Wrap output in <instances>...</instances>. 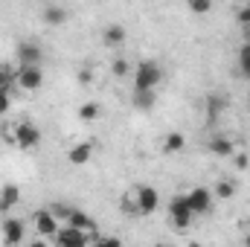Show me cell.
<instances>
[{"label": "cell", "instance_id": "cell-18", "mask_svg": "<svg viewBox=\"0 0 250 247\" xmlns=\"http://www.w3.org/2000/svg\"><path fill=\"white\" fill-rule=\"evenodd\" d=\"M99 114H102L99 102H84V105L79 108V120H82V123H93V120H99Z\"/></svg>", "mask_w": 250, "mask_h": 247}, {"label": "cell", "instance_id": "cell-7", "mask_svg": "<svg viewBox=\"0 0 250 247\" xmlns=\"http://www.w3.org/2000/svg\"><path fill=\"white\" fill-rule=\"evenodd\" d=\"M59 230H62V224L53 218L50 209H38V212H35V233H38L41 239H56Z\"/></svg>", "mask_w": 250, "mask_h": 247}, {"label": "cell", "instance_id": "cell-10", "mask_svg": "<svg viewBox=\"0 0 250 247\" xmlns=\"http://www.w3.org/2000/svg\"><path fill=\"white\" fill-rule=\"evenodd\" d=\"M67 227H73V230H79V233H87V236L96 233V224H93V218H90L84 209H73L70 218H67Z\"/></svg>", "mask_w": 250, "mask_h": 247}, {"label": "cell", "instance_id": "cell-9", "mask_svg": "<svg viewBox=\"0 0 250 247\" xmlns=\"http://www.w3.org/2000/svg\"><path fill=\"white\" fill-rule=\"evenodd\" d=\"M84 245H87V233H79L67 224L56 233V247H84Z\"/></svg>", "mask_w": 250, "mask_h": 247}, {"label": "cell", "instance_id": "cell-22", "mask_svg": "<svg viewBox=\"0 0 250 247\" xmlns=\"http://www.w3.org/2000/svg\"><path fill=\"white\" fill-rule=\"evenodd\" d=\"M111 73H114L117 79H125V76H131V73H134V67L125 62V59H117V62L111 64Z\"/></svg>", "mask_w": 250, "mask_h": 247}, {"label": "cell", "instance_id": "cell-11", "mask_svg": "<svg viewBox=\"0 0 250 247\" xmlns=\"http://www.w3.org/2000/svg\"><path fill=\"white\" fill-rule=\"evenodd\" d=\"M18 64H21V67H41V47H35V44H21V47H18Z\"/></svg>", "mask_w": 250, "mask_h": 247}, {"label": "cell", "instance_id": "cell-2", "mask_svg": "<svg viewBox=\"0 0 250 247\" xmlns=\"http://www.w3.org/2000/svg\"><path fill=\"white\" fill-rule=\"evenodd\" d=\"M169 218H172V224L178 227V230H187L189 224H192V209H189V201L187 195H175L172 201H169Z\"/></svg>", "mask_w": 250, "mask_h": 247}, {"label": "cell", "instance_id": "cell-24", "mask_svg": "<svg viewBox=\"0 0 250 247\" xmlns=\"http://www.w3.org/2000/svg\"><path fill=\"white\" fill-rule=\"evenodd\" d=\"M209 9H212L209 0H192V3H189V12H192V15H207Z\"/></svg>", "mask_w": 250, "mask_h": 247}, {"label": "cell", "instance_id": "cell-14", "mask_svg": "<svg viewBox=\"0 0 250 247\" xmlns=\"http://www.w3.org/2000/svg\"><path fill=\"white\" fill-rule=\"evenodd\" d=\"M102 41H105V47H120V44H125V26L123 23H111L102 32Z\"/></svg>", "mask_w": 250, "mask_h": 247}, {"label": "cell", "instance_id": "cell-25", "mask_svg": "<svg viewBox=\"0 0 250 247\" xmlns=\"http://www.w3.org/2000/svg\"><path fill=\"white\" fill-rule=\"evenodd\" d=\"M15 84V73L9 67H0V90H9Z\"/></svg>", "mask_w": 250, "mask_h": 247}, {"label": "cell", "instance_id": "cell-27", "mask_svg": "<svg viewBox=\"0 0 250 247\" xmlns=\"http://www.w3.org/2000/svg\"><path fill=\"white\" fill-rule=\"evenodd\" d=\"M9 108H12V87L0 90V114H9Z\"/></svg>", "mask_w": 250, "mask_h": 247}, {"label": "cell", "instance_id": "cell-6", "mask_svg": "<svg viewBox=\"0 0 250 247\" xmlns=\"http://www.w3.org/2000/svg\"><path fill=\"white\" fill-rule=\"evenodd\" d=\"M15 82H18V87H23V90H38V87L44 84V70H41V67H21V70L15 73Z\"/></svg>", "mask_w": 250, "mask_h": 247}, {"label": "cell", "instance_id": "cell-33", "mask_svg": "<svg viewBox=\"0 0 250 247\" xmlns=\"http://www.w3.org/2000/svg\"><path fill=\"white\" fill-rule=\"evenodd\" d=\"M245 247H250V236H248V239H245Z\"/></svg>", "mask_w": 250, "mask_h": 247}, {"label": "cell", "instance_id": "cell-30", "mask_svg": "<svg viewBox=\"0 0 250 247\" xmlns=\"http://www.w3.org/2000/svg\"><path fill=\"white\" fill-rule=\"evenodd\" d=\"M236 166H239V169H248L250 157H248V154H236Z\"/></svg>", "mask_w": 250, "mask_h": 247}, {"label": "cell", "instance_id": "cell-20", "mask_svg": "<svg viewBox=\"0 0 250 247\" xmlns=\"http://www.w3.org/2000/svg\"><path fill=\"white\" fill-rule=\"evenodd\" d=\"M233 195H236V184H233V181H218V184H215V198L230 201Z\"/></svg>", "mask_w": 250, "mask_h": 247}, {"label": "cell", "instance_id": "cell-12", "mask_svg": "<svg viewBox=\"0 0 250 247\" xmlns=\"http://www.w3.org/2000/svg\"><path fill=\"white\" fill-rule=\"evenodd\" d=\"M18 201H21V189H18L15 184H6L3 189H0V215H6Z\"/></svg>", "mask_w": 250, "mask_h": 247}, {"label": "cell", "instance_id": "cell-32", "mask_svg": "<svg viewBox=\"0 0 250 247\" xmlns=\"http://www.w3.org/2000/svg\"><path fill=\"white\" fill-rule=\"evenodd\" d=\"M29 247H47V245H44L41 239H35V242H32V245H29Z\"/></svg>", "mask_w": 250, "mask_h": 247}, {"label": "cell", "instance_id": "cell-13", "mask_svg": "<svg viewBox=\"0 0 250 247\" xmlns=\"http://www.w3.org/2000/svg\"><path fill=\"white\" fill-rule=\"evenodd\" d=\"M90 157H93V145H90V143H79V145H73V148L67 151V160H70L73 166H84Z\"/></svg>", "mask_w": 250, "mask_h": 247}, {"label": "cell", "instance_id": "cell-16", "mask_svg": "<svg viewBox=\"0 0 250 247\" xmlns=\"http://www.w3.org/2000/svg\"><path fill=\"white\" fill-rule=\"evenodd\" d=\"M41 18H44V23L59 26V23H64V21H67V9H64V6H44Z\"/></svg>", "mask_w": 250, "mask_h": 247}, {"label": "cell", "instance_id": "cell-4", "mask_svg": "<svg viewBox=\"0 0 250 247\" xmlns=\"http://www.w3.org/2000/svg\"><path fill=\"white\" fill-rule=\"evenodd\" d=\"M187 201H189L192 215H207V212L212 209V192L204 189V186H195V189L187 195Z\"/></svg>", "mask_w": 250, "mask_h": 247}, {"label": "cell", "instance_id": "cell-31", "mask_svg": "<svg viewBox=\"0 0 250 247\" xmlns=\"http://www.w3.org/2000/svg\"><path fill=\"white\" fill-rule=\"evenodd\" d=\"M79 82H82V84H87V82H90V70H82V76H79Z\"/></svg>", "mask_w": 250, "mask_h": 247}, {"label": "cell", "instance_id": "cell-17", "mask_svg": "<svg viewBox=\"0 0 250 247\" xmlns=\"http://www.w3.org/2000/svg\"><path fill=\"white\" fill-rule=\"evenodd\" d=\"M184 145H187V137H184L181 131H172V134H166V140H163V151H166V154L181 151Z\"/></svg>", "mask_w": 250, "mask_h": 247}, {"label": "cell", "instance_id": "cell-19", "mask_svg": "<svg viewBox=\"0 0 250 247\" xmlns=\"http://www.w3.org/2000/svg\"><path fill=\"white\" fill-rule=\"evenodd\" d=\"M134 108L137 111H151L154 108V90L151 93H134Z\"/></svg>", "mask_w": 250, "mask_h": 247}, {"label": "cell", "instance_id": "cell-1", "mask_svg": "<svg viewBox=\"0 0 250 247\" xmlns=\"http://www.w3.org/2000/svg\"><path fill=\"white\" fill-rule=\"evenodd\" d=\"M163 79V70L157 62H140L134 67V93H151Z\"/></svg>", "mask_w": 250, "mask_h": 247}, {"label": "cell", "instance_id": "cell-5", "mask_svg": "<svg viewBox=\"0 0 250 247\" xmlns=\"http://www.w3.org/2000/svg\"><path fill=\"white\" fill-rule=\"evenodd\" d=\"M12 137H15L18 148H35L41 143V131H38V125H32V123H21Z\"/></svg>", "mask_w": 250, "mask_h": 247}, {"label": "cell", "instance_id": "cell-8", "mask_svg": "<svg viewBox=\"0 0 250 247\" xmlns=\"http://www.w3.org/2000/svg\"><path fill=\"white\" fill-rule=\"evenodd\" d=\"M0 233H3L6 247H18L23 242V221H21V218H3Z\"/></svg>", "mask_w": 250, "mask_h": 247}, {"label": "cell", "instance_id": "cell-29", "mask_svg": "<svg viewBox=\"0 0 250 247\" xmlns=\"http://www.w3.org/2000/svg\"><path fill=\"white\" fill-rule=\"evenodd\" d=\"M236 18H239V23H242V26H248V29H250V6L239 9V15H236Z\"/></svg>", "mask_w": 250, "mask_h": 247}, {"label": "cell", "instance_id": "cell-3", "mask_svg": "<svg viewBox=\"0 0 250 247\" xmlns=\"http://www.w3.org/2000/svg\"><path fill=\"white\" fill-rule=\"evenodd\" d=\"M134 201H137V212L140 215H151L157 209V204H160V195H157L154 186H137Z\"/></svg>", "mask_w": 250, "mask_h": 247}, {"label": "cell", "instance_id": "cell-26", "mask_svg": "<svg viewBox=\"0 0 250 247\" xmlns=\"http://www.w3.org/2000/svg\"><path fill=\"white\" fill-rule=\"evenodd\" d=\"M120 209H123L125 215H140V212H137V201H134V198H123V201H120Z\"/></svg>", "mask_w": 250, "mask_h": 247}, {"label": "cell", "instance_id": "cell-15", "mask_svg": "<svg viewBox=\"0 0 250 247\" xmlns=\"http://www.w3.org/2000/svg\"><path fill=\"white\" fill-rule=\"evenodd\" d=\"M209 151H212V154H218V157H230V154H233V140H227V137H218V134H215V137L209 140Z\"/></svg>", "mask_w": 250, "mask_h": 247}, {"label": "cell", "instance_id": "cell-21", "mask_svg": "<svg viewBox=\"0 0 250 247\" xmlns=\"http://www.w3.org/2000/svg\"><path fill=\"white\" fill-rule=\"evenodd\" d=\"M239 70H242V76L250 79V41L242 44V50H239Z\"/></svg>", "mask_w": 250, "mask_h": 247}, {"label": "cell", "instance_id": "cell-23", "mask_svg": "<svg viewBox=\"0 0 250 247\" xmlns=\"http://www.w3.org/2000/svg\"><path fill=\"white\" fill-rule=\"evenodd\" d=\"M50 212H53V218L56 221H67L70 218V212H73V206H67V204H53V206H47Z\"/></svg>", "mask_w": 250, "mask_h": 247}, {"label": "cell", "instance_id": "cell-28", "mask_svg": "<svg viewBox=\"0 0 250 247\" xmlns=\"http://www.w3.org/2000/svg\"><path fill=\"white\" fill-rule=\"evenodd\" d=\"M93 247H123V242H120V239H114V236H105V239H96Z\"/></svg>", "mask_w": 250, "mask_h": 247}]
</instances>
